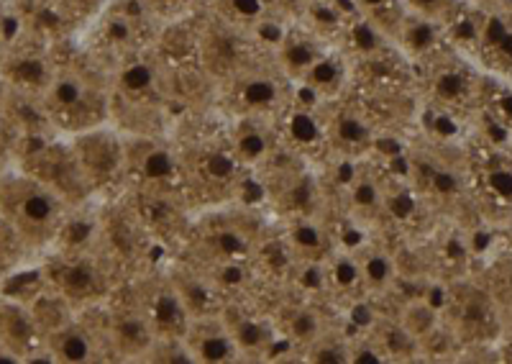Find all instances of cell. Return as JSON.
<instances>
[{"label": "cell", "instance_id": "1", "mask_svg": "<svg viewBox=\"0 0 512 364\" xmlns=\"http://www.w3.org/2000/svg\"><path fill=\"white\" fill-rule=\"evenodd\" d=\"M177 157H180V188L192 213L239 203L249 172L231 152L226 136L177 144Z\"/></svg>", "mask_w": 512, "mask_h": 364}, {"label": "cell", "instance_id": "2", "mask_svg": "<svg viewBox=\"0 0 512 364\" xmlns=\"http://www.w3.org/2000/svg\"><path fill=\"white\" fill-rule=\"evenodd\" d=\"M259 239H262L259 218L239 203L203 211L182 239L185 262L205 272H216L228 265H251Z\"/></svg>", "mask_w": 512, "mask_h": 364}, {"label": "cell", "instance_id": "3", "mask_svg": "<svg viewBox=\"0 0 512 364\" xmlns=\"http://www.w3.org/2000/svg\"><path fill=\"white\" fill-rule=\"evenodd\" d=\"M70 208L57 190L34 175H13L0 182V216L31 252L52 247Z\"/></svg>", "mask_w": 512, "mask_h": 364}, {"label": "cell", "instance_id": "4", "mask_svg": "<svg viewBox=\"0 0 512 364\" xmlns=\"http://www.w3.org/2000/svg\"><path fill=\"white\" fill-rule=\"evenodd\" d=\"M41 108L49 124L70 134L111 124V83L80 67L54 72V80L41 95Z\"/></svg>", "mask_w": 512, "mask_h": 364}, {"label": "cell", "instance_id": "5", "mask_svg": "<svg viewBox=\"0 0 512 364\" xmlns=\"http://www.w3.org/2000/svg\"><path fill=\"white\" fill-rule=\"evenodd\" d=\"M49 288L57 290L77 313L98 308L123 285V275L98 247L59 249L47 265Z\"/></svg>", "mask_w": 512, "mask_h": 364}, {"label": "cell", "instance_id": "6", "mask_svg": "<svg viewBox=\"0 0 512 364\" xmlns=\"http://www.w3.org/2000/svg\"><path fill=\"white\" fill-rule=\"evenodd\" d=\"M285 149L274 154L267 165L264 177V195H267L272 211L280 213L285 221L303 216H320L323 211V182L310 167L303 165V157L287 152Z\"/></svg>", "mask_w": 512, "mask_h": 364}, {"label": "cell", "instance_id": "7", "mask_svg": "<svg viewBox=\"0 0 512 364\" xmlns=\"http://www.w3.org/2000/svg\"><path fill=\"white\" fill-rule=\"evenodd\" d=\"M128 298L134 300L146 321L152 323L157 339H185L192 323L190 308L169 272L141 270L128 280Z\"/></svg>", "mask_w": 512, "mask_h": 364}, {"label": "cell", "instance_id": "8", "mask_svg": "<svg viewBox=\"0 0 512 364\" xmlns=\"http://www.w3.org/2000/svg\"><path fill=\"white\" fill-rule=\"evenodd\" d=\"M98 313L100 321H93V326L103 341L108 359L144 362L146 354L152 352V347L157 344V334H154L152 323L146 321V316L141 313V308L128 298V293L121 300L113 293L108 303L98 306Z\"/></svg>", "mask_w": 512, "mask_h": 364}, {"label": "cell", "instance_id": "9", "mask_svg": "<svg viewBox=\"0 0 512 364\" xmlns=\"http://www.w3.org/2000/svg\"><path fill=\"white\" fill-rule=\"evenodd\" d=\"M290 85L277 65H251L249 70L223 83V103L231 116H256L274 121L292 100Z\"/></svg>", "mask_w": 512, "mask_h": 364}, {"label": "cell", "instance_id": "10", "mask_svg": "<svg viewBox=\"0 0 512 364\" xmlns=\"http://www.w3.org/2000/svg\"><path fill=\"white\" fill-rule=\"evenodd\" d=\"M126 203L154 241L175 244L187 236L192 224V208L180 185L126 188Z\"/></svg>", "mask_w": 512, "mask_h": 364}, {"label": "cell", "instance_id": "11", "mask_svg": "<svg viewBox=\"0 0 512 364\" xmlns=\"http://www.w3.org/2000/svg\"><path fill=\"white\" fill-rule=\"evenodd\" d=\"M144 185H180L177 144L164 134L123 136V188Z\"/></svg>", "mask_w": 512, "mask_h": 364}, {"label": "cell", "instance_id": "12", "mask_svg": "<svg viewBox=\"0 0 512 364\" xmlns=\"http://www.w3.org/2000/svg\"><path fill=\"white\" fill-rule=\"evenodd\" d=\"M98 249L123 272H141L149 262V249L154 239L146 234L139 218L134 216L126 198L113 203L105 213H98Z\"/></svg>", "mask_w": 512, "mask_h": 364}, {"label": "cell", "instance_id": "13", "mask_svg": "<svg viewBox=\"0 0 512 364\" xmlns=\"http://www.w3.org/2000/svg\"><path fill=\"white\" fill-rule=\"evenodd\" d=\"M425 65L423 90L425 98L436 111L441 113H461L472 106L482 93L474 67L464 57L454 52H438Z\"/></svg>", "mask_w": 512, "mask_h": 364}, {"label": "cell", "instance_id": "14", "mask_svg": "<svg viewBox=\"0 0 512 364\" xmlns=\"http://www.w3.org/2000/svg\"><path fill=\"white\" fill-rule=\"evenodd\" d=\"M256 39V36H254ZM254 39L251 31L231 26L213 16L208 26L198 34V62L213 80L221 85L239 72L249 70L254 62Z\"/></svg>", "mask_w": 512, "mask_h": 364}, {"label": "cell", "instance_id": "15", "mask_svg": "<svg viewBox=\"0 0 512 364\" xmlns=\"http://www.w3.org/2000/svg\"><path fill=\"white\" fill-rule=\"evenodd\" d=\"M77 165L88 180L90 190L103 193L123 188V134L111 124L75 134L72 141Z\"/></svg>", "mask_w": 512, "mask_h": 364}, {"label": "cell", "instance_id": "16", "mask_svg": "<svg viewBox=\"0 0 512 364\" xmlns=\"http://www.w3.org/2000/svg\"><path fill=\"white\" fill-rule=\"evenodd\" d=\"M323 126H326V152L341 162H356L374 152L379 131L364 108L349 106L341 98L323 103Z\"/></svg>", "mask_w": 512, "mask_h": 364}, {"label": "cell", "instance_id": "17", "mask_svg": "<svg viewBox=\"0 0 512 364\" xmlns=\"http://www.w3.org/2000/svg\"><path fill=\"white\" fill-rule=\"evenodd\" d=\"M274 129L280 136L282 149L297 154V157H313L326 152V126H323V103L313 98L303 100L292 95L285 111L274 118Z\"/></svg>", "mask_w": 512, "mask_h": 364}, {"label": "cell", "instance_id": "18", "mask_svg": "<svg viewBox=\"0 0 512 364\" xmlns=\"http://www.w3.org/2000/svg\"><path fill=\"white\" fill-rule=\"evenodd\" d=\"M221 316L226 318L233 341L239 347L241 362H269L285 341L274 326V318L259 316L256 311H246L231 303L221 308Z\"/></svg>", "mask_w": 512, "mask_h": 364}, {"label": "cell", "instance_id": "19", "mask_svg": "<svg viewBox=\"0 0 512 364\" xmlns=\"http://www.w3.org/2000/svg\"><path fill=\"white\" fill-rule=\"evenodd\" d=\"M408 182L418 190L423 203L448 206L464 195V175L436 154H408Z\"/></svg>", "mask_w": 512, "mask_h": 364}, {"label": "cell", "instance_id": "20", "mask_svg": "<svg viewBox=\"0 0 512 364\" xmlns=\"http://www.w3.org/2000/svg\"><path fill=\"white\" fill-rule=\"evenodd\" d=\"M226 139L246 172L262 170L269 159L282 149L274 121H269V118L233 116Z\"/></svg>", "mask_w": 512, "mask_h": 364}, {"label": "cell", "instance_id": "21", "mask_svg": "<svg viewBox=\"0 0 512 364\" xmlns=\"http://www.w3.org/2000/svg\"><path fill=\"white\" fill-rule=\"evenodd\" d=\"M29 175L39 177L41 182H47L49 188L57 190L72 208L82 206L93 195L88 180H85L80 165H77L72 144L70 147L57 144V147L41 149L39 157H36V170L29 172Z\"/></svg>", "mask_w": 512, "mask_h": 364}, {"label": "cell", "instance_id": "22", "mask_svg": "<svg viewBox=\"0 0 512 364\" xmlns=\"http://www.w3.org/2000/svg\"><path fill=\"white\" fill-rule=\"evenodd\" d=\"M344 188L346 211L361 226H374L382 221V188H384V170L369 165L367 157L351 162V172L346 177Z\"/></svg>", "mask_w": 512, "mask_h": 364}, {"label": "cell", "instance_id": "23", "mask_svg": "<svg viewBox=\"0 0 512 364\" xmlns=\"http://www.w3.org/2000/svg\"><path fill=\"white\" fill-rule=\"evenodd\" d=\"M185 347L192 354V362L200 364H233L241 362L239 347L233 341L231 329L221 313L195 316L185 334Z\"/></svg>", "mask_w": 512, "mask_h": 364}, {"label": "cell", "instance_id": "24", "mask_svg": "<svg viewBox=\"0 0 512 364\" xmlns=\"http://www.w3.org/2000/svg\"><path fill=\"white\" fill-rule=\"evenodd\" d=\"M47 339L49 359L62 364H90L108 359L103 341L88 316H75L70 323H64L62 329L44 336Z\"/></svg>", "mask_w": 512, "mask_h": 364}, {"label": "cell", "instance_id": "25", "mask_svg": "<svg viewBox=\"0 0 512 364\" xmlns=\"http://www.w3.org/2000/svg\"><path fill=\"white\" fill-rule=\"evenodd\" d=\"M95 36H98L100 47L103 52L113 54L116 57V65L121 59L131 57V54L146 52L152 36L157 39V26H146L134 21V18L123 16L116 8H105L103 16L98 18V29H95Z\"/></svg>", "mask_w": 512, "mask_h": 364}, {"label": "cell", "instance_id": "26", "mask_svg": "<svg viewBox=\"0 0 512 364\" xmlns=\"http://www.w3.org/2000/svg\"><path fill=\"white\" fill-rule=\"evenodd\" d=\"M328 47H333V44L320 39L305 24L290 26V29L282 31L280 42L274 44V65L290 83H297L315 65V59L323 57Z\"/></svg>", "mask_w": 512, "mask_h": 364}, {"label": "cell", "instance_id": "27", "mask_svg": "<svg viewBox=\"0 0 512 364\" xmlns=\"http://www.w3.org/2000/svg\"><path fill=\"white\" fill-rule=\"evenodd\" d=\"M295 85L303 88L315 103L344 98L351 85V59L338 47H328L323 57L315 59V65Z\"/></svg>", "mask_w": 512, "mask_h": 364}, {"label": "cell", "instance_id": "28", "mask_svg": "<svg viewBox=\"0 0 512 364\" xmlns=\"http://www.w3.org/2000/svg\"><path fill=\"white\" fill-rule=\"evenodd\" d=\"M272 318L282 339L292 347V352H305L313 341L331 331L326 316H323V308L310 303V300H285Z\"/></svg>", "mask_w": 512, "mask_h": 364}, {"label": "cell", "instance_id": "29", "mask_svg": "<svg viewBox=\"0 0 512 364\" xmlns=\"http://www.w3.org/2000/svg\"><path fill=\"white\" fill-rule=\"evenodd\" d=\"M282 239L287 241L297 265H323L333 254V249H338L336 234L328 229L320 216L290 218Z\"/></svg>", "mask_w": 512, "mask_h": 364}, {"label": "cell", "instance_id": "30", "mask_svg": "<svg viewBox=\"0 0 512 364\" xmlns=\"http://www.w3.org/2000/svg\"><path fill=\"white\" fill-rule=\"evenodd\" d=\"M472 49L487 67L512 75V18L505 13H482Z\"/></svg>", "mask_w": 512, "mask_h": 364}, {"label": "cell", "instance_id": "31", "mask_svg": "<svg viewBox=\"0 0 512 364\" xmlns=\"http://www.w3.org/2000/svg\"><path fill=\"white\" fill-rule=\"evenodd\" d=\"M392 44H395L397 52L423 65V62H428V59L441 52L443 44H446V31H443L441 24L431 21V18L405 13Z\"/></svg>", "mask_w": 512, "mask_h": 364}, {"label": "cell", "instance_id": "32", "mask_svg": "<svg viewBox=\"0 0 512 364\" xmlns=\"http://www.w3.org/2000/svg\"><path fill=\"white\" fill-rule=\"evenodd\" d=\"M336 47L346 54L349 59H359V62H367V59L379 57V54L395 49L392 39L384 34L379 26H374L369 18H364L361 13H349L346 16V24L341 29Z\"/></svg>", "mask_w": 512, "mask_h": 364}, {"label": "cell", "instance_id": "33", "mask_svg": "<svg viewBox=\"0 0 512 364\" xmlns=\"http://www.w3.org/2000/svg\"><path fill=\"white\" fill-rule=\"evenodd\" d=\"M354 254L356 262H359L361 285H364L367 298L390 293L395 288L400 267H397V259L382 244H361L354 249Z\"/></svg>", "mask_w": 512, "mask_h": 364}, {"label": "cell", "instance_id": "34", "mask_svg": "<svg viewBox=\"0 0 512 364\" xmlns=\"http://www.w3.org/2000/svg\"><path fill=\"white\" fill-rule=\"evenodd\" d=\"M323 277H326V293L336 298L338 303L367 298L364 285H361V272L354 249H333L331 257L323 262Z\"/></svg>", "mask_w": 512, "mask_h": 364}, {"label": "cell", "instance_id": "35", "mask_svg": "<svg viewBox=\"0 0 512 364\" xmlns=\"http://www.w3.org/2000/svg\"><path fill=\"white\" fill-rule=\"evenodd\" d=\"M367 334L377 344L384 362H413V359H420V341L402 326L397 316H377V321L372 323V329Z\"/></svg>", "mask_w": 512, "mask_h": 364}, {"label": "cell", "instance_id": "36", "mask_svg": "<svg viewBox=\"0 0 512 364\" xmlns=\"http://www.w3.org/2000/svg\"><path fill=\"white\" fill-rule=\"evenodd\" d=\"M39 334L41 331L31 311L21 306L0 308V349L13 359H26V354L34 352Z\"/></svg>", "mask_w": 512, "mask_h": 364}, {"label": "cell", "instance_id": "37", "mask_svg": "<svg viewBox=\"0 0 512 364\" xmlns=\"http://www.w3.org/2000/svg\"><path fill=\"white\" fill-rule=\"evenodd\" d=\"M423 208V198L418 190L410 185L405 177H395L384 172V188H382V211L384 218H390L395 224H410Z\"/></svg>", "mask_w": 512, "mask_h": 364}, {"label": "cell", "instance_id": "38", "mask_svg": "<svg viewBox=\"0 0 512 364\" xmlns=\"http://www.w3.org/2000/svg\"><path fill=\"white\" fill-rule=\"evenodd\" d=\"M272 0H213V16L254 34L272 16Z\"/></svg>", "mask_w": 512, "mask_h": 364}, {"label": "cell", "instance_id": "39", "mask_svg": "<svg viewBox=\"0 0 512 364\" xmlns=\"http://www.w3.org/2000/svg\"><path fill=\"white\" fill-rule=\"evenodd\" d=\"M346 16H349V13L338 6V0H310L308 6H305L303 16H300V21H303L310 31H315L320 39H326L328 44L336 47L341 29H344L346 24Z\"/></svg>", "mask_w": 512, "mask_h": 364}, {"label": "cell", "instance_id": "40", "mask_svg": "<svg viewBox=\"0 0 512 364\" xmlns=\"http://www.w3.org/2000/svg\"><path fill=\"white\" fill-rule=\"evenodd\" d=\"M446 308L451 311V326H448V329L454 331V336L479 334L482 329H487V321L489 316H492L484 295H466L464 300H448Z\"/></svg>", "mask_w": 512, "mask_h": 364}, {"label": "cell", "instance_id": "41", "mask_svg": "<svg viewBox=\"0 0 512 364\" xmlns=\"http://www.w3.org/2000/svg\"><path fill=\"white\" fill-rule=\"evenodd\" d=\"M54 72L57 70L39 54H21L11 62V75L18 88L36 90L39 95H44V90L49 88V83L54 80Z\"/></svg>", "mask_w": 512, "mask_h": 364}, {"label": "cell", "instance_id": "42", "mask_svg": "<svg viewBox=\"0 0 512 364\" xmlns=\"http://www.w3.org/2000/svg\"><path fill=\"white\" fill-rule=\"evenodd\" d=\"M351 6L356 13L369 18L374 26H379L390 39H395L400 21L408 13L402 6V0H351Z\"/></svg>", "mask_w": 512, "mask_h": 364}, {"label": "cell", "instance_id": "43", "mask_svg": "<svg viewBox=\"0 0 512 364\" xmlns=\"http://www.w3.org/2000/svg\"><path fill=\"white\" fill-rule=\"evenodd\" d=\"M397 318H400L402 326H405V329L420 341L423 336L431 334L438 323H441V311H438L431 300L425 298V295H418V298L408 300V303L402 306V311L397 313Z\"/></svg>", "mask_w": 512, "mask_h": 364}, {"label": "cell", "instance_id": "44", "mask_svg": "<svg viewBox=\"0 0 512 364\" xmlns=\"http://www.w3.org/2000/svg\"><path fill=\"white\" fill-rule=\"evenodd\" d=\"M351 341L338 336V331H326L318 341H313L303 352L305 362L318 364H349Z\"/></svg>", "mask_w": 512, "mask_h": 364}, {"label": "cell", "instance_id": "45", "mask_svg": "<svg viewBox=\"0 0 512 364\" xmlns=\"http://www.w3.org/2000/svg\"><path fill=\"white\" fill-rule=\"evenodd\" d=\"M461 3L464 0H402L405 11L415 13V16L431 18V21H436L441 26L459 11Z\"/></svg>", "mask_w": 512, "mask_h": 364}, {"label": "cell", "instance_id": "46", "mask_svg": "<svg viewBox=\"0 0 512 364\" xmlns=\"http://www.w3.org/2000/svg\"><path fill=\"white\" fill-rule=\"evenodd\" d=\"M24 252H29L24 247V241L18 239L6 218L0 216V277L8 275L16 267V262L24 257Z\"/></svg>", "mask_w": 512, "mask_h": 364}, {"label": "cell", "instance_id": "47", "mask_svg": "<svg viewBox=\"0 0 512 364\" xmlns=\"http://www.w3.org/2000/svg\"><path fill=\"white\" fill-rule=\"evenodd\" d=\"M484 185L497 200H512V170L510 167H487Z\"/></svg>", "mask_w": 512, "mask_h": 364}, {"label": "cell", "instance_id": "48", "mask_svg": "<svg viewBox=\"0 0 512 364\" xmlns=\"http://www.w3.org/2000/svg\"><path fill=\"white\" fill-rule=\"evenodd\" d=\"M349 362L354 364H379L384 362L382 354H379L377 344H374L372 339H369V334L359 336V339L351 341V347H349Z\"/></svg>", "mask_w": 512, "mask_h": 364}, {"label": "cell", "instance_id": "49", "mask_svg": "<svg viewBox=\"0 0 512 364\" xmlns=\"http://www.w3.org/2000/svg\"><path fill=\"white\" fill-rule=\"evenodd\" d=\"M146 3H149V8H152L159 18L175 16V13L185 6V0H146Z\"/></svg>", "mask_w": 512, "mask_h": 364}, {"label": "cell", "instance_id": "50", "mask_svg": "<svg viewBox=\"0 0 512 364\" xmlns=\"http://www.w3.org/2000/svg\"><path fill=\"white\" fill-rule=\"evenodd\" d=\"M6 134H8V124H6V118L0 116V139H3Z\"/></svg>", "mask_w": 512, "mask_h": 364}]
</instances>
